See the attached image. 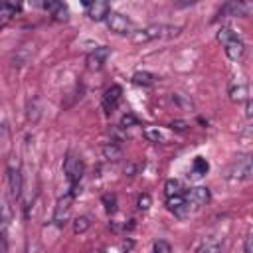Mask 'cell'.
<instances>
[{
    "instance_id": "obj_1",
    "label": "cell",
    "mask_w": 253,
    "mask_h": 253,
    "mask_svg": "<svg viewBox=\"0 0 253 253\" xmlns=\"http://www.w3.org/2000/svg\"><path fill=\"white\" fill-rule=\"evenodd\" d=\"M180 26H166V24H150L146 28H140V30H134L130 34V40L134 43H148L152 40H158V38H172V36H178L180 34Z\"/></svg>"
},
{
    "instance_id": "obj_2",
    "label": "cell",
    "mask_w": 253,
    "mask_h": 253,
    "mask_svg": "<svg viewBox=\"0 0 253 253\" xmlns=\"http://www.w3.org/2000/svg\"><path fill=\"white\" fill-rule=\"evenodd\" d=\"M217 42L223 45V51H225V55H227L231 61L241 59V55H243V51H245V43H243V40L237 36L235 30H231V28H227V26L219 28V30H217Z\"/></svg>"
},
{
    "instance_id": "obj_3",
    "label": "cell",
    "mask_w": 253,
    "mask_h": 253,
    "mask_svg": "<svg viewBox=\"0 0 253 253\" xmlns=\"http://www.w3.org/2000/svg\"><path fill=\"white\" fill-rule=\"evenodd\" d=\"M63 172H65V178L69 182V188H71V194H77L79 190V182L83 178V172H85V164L79 156L75 154H67L65 162H63Z\"/></svg>"
},
{
    "instance_id": "obj_4",
    "label": "cell",
    "mask_w": 253,
    "mask_h": 253,
    "mask_svg": "<svg viewBox=\"0 0 253 253\" xmlns=\"http://www.w3.org/2000/svg\"><path fill=\"white\" fill-rule=\"evenodd\" d=\"M253 174V164H251V156L249 154H243V156H237L227 172H225V178L231 180V182H239V180H249Z\"/></svg>"
},
{
    "instance_id": "obj_5",
    "label": "cell",
    "mask_w": 253,
    "mask_h": 253,
    "mask_svg": "<svg viewBox=\"0 0 253 253\" xmlns=\"http://www.w3.org/2000/svg\"><path fill=\"white\" fill-rule=\"evenodd\" d=\"M73 198H75V194L67 192V194H63V196L57 200L55 210H53V217H51V221H53L57 227H63V225L67 223L69 211H71V206H73Z\"/></svg>"
},
{
    "instance_id": "obj_6",
    "label": "cell",
    "mask_w": 253,
    "mask_h": 253,
    "mask_svg": "<svg viewBox=\"0 0 253 253\" xmlns=\"http://www.w3.org/2000/svg\"><path fill=\"white\" fill-rule=\"evenodd\" d=\"M105 22H107L109 30L115 32V34H121V36L132 34V22H130L126 16H123L121 12H113V10H111L109 16L105 18Z\"/></svg>"
},
{
    "instance_id": "obj_7",
    "label": "cell",
    "mask_w": 253,
    "mask_h": 253,
    "mask_svg": "<svg viewBox=\"0 0 253 253\" xmlns=\"http://www.w3.org/2000/svg\"><path fill=\"white\" fill-rule=\"evenodd\" d=\"M184 198H186V202H188L192 208H202V206L210 204L211 192H210V188H206V186H194V188H188V190L184 192Z\"/></svg>"
},
{
    "instance_id": "obj_8",
    "label": "cell",
    "mask_w": 253,
    "mask_h": 253,
    "mask_svg": "<svg viewBox=\"0 0 253 253\" xmlns=\"http://www.w3.org/2000/svg\"><path fill=\"white\" fill-rule=\"evenodd\" d=\"M121 99H123V87H121V85H111V87L105 91L103 99H101L103 111H105L107 115H111V113H113V111L119 107Z\"/></svg>"
},
{
    "instance_id": "obj_9",
    "label": "cell",
    "mask_w": 253,
    "mask_h": 253,
    "mask_svg": "<svg viewBox=\"0 0 253 253\" xmlns=\"http://www.w3.org/2000/svg\"><path fill=\"white\" fill-rule=\"evenodd\" d=\"M166 206H168V210H170L178 219H188L190 213H192V206L186 202L184 196H172V198H166Z\"/></svg>"
},
{
    "instance_id": "obj_10",
    "label": "cell",
    "mask_w": 253,
    "mask_h": 253,
    "mask_svg": "<svg viewBox=\"0 0 253 253\" xmlns=\"http://www.w3.org/2000/svg\"><path fill=\"white\" fill-rule=\"evenodd\" d=\"M109 55H111V47H107V45L95 47V49L87 55V67H89L91 71H99V69L107 63Z\"/></svg>"
},
{
    "instance_id": "obj_11",
    "label": "cell",
    "mask_w": 253,
    "mask_h": 253,
    "mask_svg": "<svg viewBox=\"0 0 253 253\" xmlns=\"http://www.w3.org/2000/svg\"><path fill=\"white\" fill-rule=\"evenodd\" d=\"M251 8L253 6L249 2H227V4L221 6L219 16H241V18H245V16H249Z\"/></svg>"
},
{
    "instance_id": "obj_12",
    "label": "cell",
    "mask_w": 253,
    "mask_h": 253,
    "mask_svg": "<svg viewBox=\"0 0 253 253\" xmlns=\"http://www.w3.org/2000/svg\"><path fill=\"white\" fill-rule=\"evenodd\" d=\"M85 6H87V16H89L91 20H95V22L105 20V18L109 16V12H111L109 2H105V0H95V2H89V4H85Z\"/></svg>"
},
{
    "instance_id": "obj_13",
    "label": "cell",
    "mask_w": 253,
    "mask_h": 253,
    "mask_svg": "<svg viewBox=\"0 0 253 253\" xmlns=\"http://www.w3.org/2000/svg\"><path fill=\"white\" fill-rule=\"evenodd\" d=\"M8 190L14 200L22 196V172L18 166H8Z\"/></svg>"
},
{
    "instance_id": "obj_14",
    "label": "cell",
    "mask_w": 253,
    "mask_h": 253,
    "mask_svg": "<svg viewBox=\"0 0 253 253\" xmlns=\"http://www.w3.org/2000/svg\"><path fill=\"white\" fill-rule=\"evenodd\" d=\"M49 14H51V18L53 20H57V22H67L69 20V8H67V4H63V2H43L42 4Z\"/></svg>"
},
{
    "instance_id": "obj_15",
    "label": "cell",
    "mask_w": 253,
    "mask_h": 253,
    "mask_svg": "<svg viewBox=\"0 0 253 253\" xmlns=\"http://www.w3.org/2000/svg\"><path fill=\"white\" fill-rule=\"evenodd\" d=\"M229 99L233 101V103H245L247 99H249V91H247V85L245 83H231L229 85Z\"/></svg>"
},
{
    "instance_id": "obj_16",
    "label": "cell",
    "mask_w": 253,
    "mask_h": 253,
    "mask_svg": "<svg viewBox=\"0 0 253 253\" xmlns=\"http://www.w3.org/2000/svg\"><path fill=\"white\" fill-rule=\"evenodd\" d=\"M16 12H20V4H14V2H2L0 4V30L16 16Z\"/></svg>"
},
{
    "instance_id": "obj_17",
    "label": "cell",
    "mask_w": 253,
    "mask_h": 253,
    "mask_svg": "<svg viewBox=\"0 0 253 253\" xmlns=\"http://www.w3.org/2000/svg\"><path fill=\"white\" fill-rule=\"evenodd\" d=\"M184 192H186V188H184V184H182L180 180H176V178H168V180H166V184H164V194H166V198L184 196Z\"/></svg>"
},
{
    "instance_id": "obj_18",
    "label": "cell",
    "mask_w": 253,
    "mask_h": 253,
    "mask_svg": "<svg viewBox=\"0 0 253 253\" xmlns=\"http://www.w3.org/2000/svg\"><path fill=\"white\" fill-rule=\"evenodd\" d=\"M172 103L178 107V109H182V111H194V101H192V97L190 95H184V93H172Z\"/></svg>"
},
{
    "instance_id": "obj_19",
    "label": "cell",
    "mask_w": 253,
    "mask_h": 253,
    "mask_svg": "<svg viewBox=\"0 0 253 253\" xmlns=\"http://www.w3.org/2000/svg\"><path fill=\"white\" fill-rule=\"evenodd\" d=\"M156 79H158V77H156L154 73H148V71H136V73L132 75V83H134V85H142V87L154 85Z\"/></svg>"
},
{
    "instance_id": "obj_20",
    "label": "cell",
    "mask_w": 253,
    "mask_h": 253,
    "mask_svg": "<svg viewBox=\"0 0 253 253\" xmlns=\"http://www.w3.org/2000/svg\"><path fill=\"white\" fill-rule=\"evenodd\" d=\"M208 170H210L208 160H206L204 156H196L194 162H192V176H194V178H202V176L208 174Z\"/></svg>"
},
{
    "instance_id": "obj_21",
    "label": "cell",
    "mask_w": 253,
    "mask_h": 253,
    "mask_svg": "<svg viewBox=\"0 0 253 253\" xmlns=\"http://www.w3.org/2000/svg\"><path fill=\"white\" fill-rule=\"evenodd\" d=\"M101 152H103V156H105L107 160H113V162L123 156V150H121V146H119L117 142H107V144H103Z\"/></svg>"
},
{
    "instance_id": "obj_22",
    "label": "cell",
    "mask_w": 253,
    "mask_h": 253,
    "mask_svg": "<svg viewBox=\"0 0 253 253\" xmlns=\"http://www.w3.org/2000/svg\"><path fill=\"white\" fill-rule=\"evenodd\" d=\"M219 251H221V243H219L215 237H208V239L198 247L196 253H219Z\"/></svg>"
},
{
    "instance_id": "obj_23",
    "label": "cell",
    "mask_w": 253,
    "mask_h": 253,
    "mask_svg": "<svg viewBox=\"0 0 253 253\" xmlns=\"http://www.w3.org/2000/svg\"><path fill=\"white\" fill-rule=\"evenodd\" d=\"M144 136H146L148 142H154V144L164 142V134H162V130L158 126H146L144 128Z\"/></svg>"
},
{
    "instance_id": "obj_24",
    "label": "cell",
    "mask_w": 253,
    "mask_h": 253,
    "mask_svg": "<svg viewBox=\"0 0 253 253\" xmlns=\"http://www.w3.org/2000/svg\"><path fill=\"white\" fill-rule=\"evenodd\" d=\"M89 227H91V219L87 215H79V217L73 219V233H77V235L85 233Z\"/></svg>"
},
{
    "instance_id": "obj_25",
    "label": "cell",
    "mask_w": 253,
    "mask_h": 253,
    "mask_svg": "<svg viewBox=\"0 0 253 253\" xmlns=\"http://www.w3.org/2000/svg\"><path fill=\"white\" fill-rule=\"evenodd\" d=\"M38 119H40V107H38V99L34 97V99L28 103V121L38 123Z\"/></svg>"
},
{
    "instance_id": "obj_26",
    "label": "cell",
    "mask_w": 253,
    "mask_h": 253,
    "mask_svg": "<svg viewBox=\"0 0 253 253\" xmlns=\"http://www.w3.org/2000/svg\"><path fill=\"white\" fill-rule=\"evenodd\" d=\"M103 204L107 213H115L117 211V196L115 194H103Z\"/></svg>"
},
{
    "instance_id": "obj_27",
    "label": "cell",
    "mask_w": 253,
    "mask_h": 253,
    "mask_svg": "<svg viewBox=\"0 0 253 253\" xmlns=\"http://www.w3.org/2000/svg\"><path fill=\"white\" fill-rule=\"evenodd\" d=\"M134 125H138V119H136L132 113H126V115L121 117V123H119L121 128H130V126H134Z\"/></svg>"
},
{
    "instance_id": "obj_28",
    "label": "cell",
    "mask_w": 253,
    "mask_h": 253,
    "mask_svg": "<svg viewBox=\"0 0 253 253\" xmlns=\"http://www.w3.org/2000/svg\"><path fill=\"white\" fill-rule=\"evenodd\" d=\"M150 206H152V198H150V194H140L138 200H136V208H138L140 211H146Z\"/></svg>"
},
{
    "instance_id": "obj_29",
    "label": "cell",
    "mask_w": 253,
    "mask_h": 253,
    "mask_svg": "<svg viewBox=\"0 0 253 253\" xmlns=\"http://www.w3.org/2000/svg\"><path fill=\"white\" fill-rule=\"evenodd\" d=\"M152 253H172V247H170L168 241L158 239V241H154V245H152Z\"/></svg>"
},
{
    "instance_id": "obj_30",
    "label": "cell",
    "mask_w": 253,
    "mask_h": 253,
    "mask_svg": "<svg viewBox=\"0 0 253 253\" xmlns=\"http://www.w3.org/2000/svg\"><path fill=\"white\" fill-rule=\"evenodd\" d=\"M188 126H190V125H188L186 121H172V123H170V128L176 130V132H186Z\"/></svg>"
},
{
    "instance_id": "obj_31",
    "label": "cell",
    "mask_w": 253,
    "mask_h": 253,
    "mask_svg": "<svg viewBox=\"0 0 253 253\" xmlns=\"http://www.w3.org/2000/svg\"><path fill=\"white\" fill-rule=\"evenodd\" d=\"M243 251H245V253H253V235H251V233H247V235H245Z\"/></svg>"
},
{
    "instance_id": "obj_32",
    "label": "cell",
    "mask_w": 253,
    "mask_h": 253,
    "mask_svg": "<svg viewBox=\"0 0 253 253\" xmlns=\"http://www.w3.org/2000/svg\"><path fill=\"white\" fill-rule=\"evenodd\" d=\"M134 172H136V166H134V164H126V166H125V174H126V176H132Z\"/></svg>"
},
{
    "instance_id": "obj_33",
    "label": "cell",
    "mask_w": 253,
    "mask_h": 253,
    "mask_svg": "<svg viewBox=\"0 0 253 253\" xmlns=\"http://www.w3.org/2000/svg\"><path fill=\"white\" fill-rule=\"evenodd\" d=\"M251 109H253V107H251V101L247 99V101H245V115H247V119H251V115H253Z\"/></svg>"
},
{
    "instance_id": "obj_34",
    "label": "cell",
    "mask_w": 253,
    "mask_h": 253,
    "mask_svg": "<svg viewBox=\"0 0 253 253\" xmlns=\"http://www.w3.org/2000/svg\"><path fill=\"white\" fill-rule=\"evenodd\" d=\"M0 221H2V219H0ZM0 241H2V229H0Z\"/></svg>"
}]
</instances>
